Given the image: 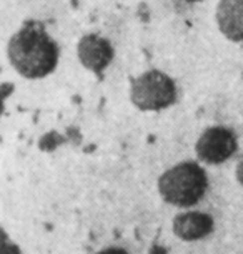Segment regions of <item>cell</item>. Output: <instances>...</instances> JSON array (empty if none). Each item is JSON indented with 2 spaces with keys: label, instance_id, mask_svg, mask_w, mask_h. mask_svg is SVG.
I'll return each instance as SVG.
<instances>
[{
  "label": "cell",
  "instance_id": "6da1fadb",
  "mask_svg": "<svg viewBox=\"0 0 243 254\" xmlns=\"http://www.w3.org/2000/svg\"><path fill=\"white\" fill-rule=\"evenodd\" d=\"M8 62L23 78L40 80L49 76L59 64V45L52 40L45 25L27 20L13 33L7 45Z\"/></svg>",
  "mask_w": 243,
  "mask_h": 254
},
{
  "label": "cell",
  "instance_id": "7a4b0ae2",
  "mask_svg": "<svg viewBox=\"0 0 243 254\" xmlns=\"http://www.w3.org/2000/svg\"><path fill=\"white\" fill-rule=\"evenodd\" d=\"M208 176L198 163L182 161L168 168L159 178V193L175 208H192L207 194Z\"/></svg>",
  "mask_w": 243,
  "mask_h": 254
},
{
  "label": "cell",
  "instance_id": "3957f363",
  "mask_svg": "<svg viewBox=\"0 0 243 254\" xmlns=\"http://www.w3.org/2000/svg\"><path fill=\"white\" fill-rule=\"evenodd\" d=\"M177 85L160 70H149L132 80L130 100L140 112H162L177 102Z\"/></svg>",
  "mask_w": 243,
  "mask_h": 254
},
{
  "label": "cell",
  "instance_id": "277c9868",
  "mask_svg": "<svg viewBox=\"0 0 243 254\" xmlns=\"http://www.w3.org/2000/svg\"><path fill=\"white\" fill-rule=\"evenodd\" d=\"M238 150L237 135L228 127L215 125L208 127L198 136L195 153L197 158L205 165H223L235 155Z\"/></svg>",
  "mask_w": 243,
  "mask_h": 254
},
{
  "label": "cell",
  "instance_id": "5b68a950",
  "mask_svg": "<svg viewBox=\"0 0 243 254\" xmlns=\"http://www.w3.org/2000/svg\"><path fill=\"white\" fill-rule=\"evenodd\" d=\"M79 60L88 71L102 75L113 60V47L105 37L97 33H87L79 40L77 45Z\"/></svg>",
  "mask_w": 243,
  "mask_h": 254
},
{
  "label": "cell",
  "instance_id": "8992f818",
  "mask_svg": "<svg viewBox=\"0 0 243 254\" xmlns=\"http://www.w3.org/2000/svg\"><path fill=\"white\" fill-rule=\"evenodd\" d=\"M215 229V219L203 211L187 209L178 213L171 221V231L182 241L193 243L208 238Z\"/></svg>",
  "mask_w": 243,
  "mask_h": 254
},
{
  "label": "cell",
  "instance_id": "52a82bcc",
  "mask_svg": "<svg viewBox=\"0 0 243 254\" xmlns=\"http://www.w3.org/2000/svg\"><path fill=\"white\" fill-rule=\"evenodd\" d=\"M215 20L218 30L230 42H243V0H220Z\"/></svg>",
  "mask_w": 243,
  "mask_h": 254
},
{
  "label": "cell",
  "instance_id": "ba28073f",
  "mask_svg": "<svg viewBox=\"0 0 243 254\" xmlns=\"http://www.w3.org/2000/svg\"><path fill=\"white\" fill-rule=\"evenodd\" d=\"M12 239L8 238V234H7V231L3 229L2 226H0V254H3L7 251L8 248L12 246Z\"/></svg>",
  "mask_w": 243,
  "mask_h": 254
},
{
  "label": "cell",
  "instance_id": "9c48e42d",
  "mask_svg": "<svg viewBox=\"0 0 243 254\" xmlns=\"http://www.w3.org/2000/svg\"><path fill=\"white\" fill-rule=\"evenodd\" d=\"M95 254H130L128 251H125L123 248H105V249H102V251H98V253H95Z\"/></svg>",
  "mask_w": 243,
  "mask_h": 254
},
{
  "label": "cell",
  "instance_id": "30bf717a",
  "mask_svg": "<svg viewBox=\"0 0 243 254\" xmlns=\"http://www.w3.org/2000/svg\"><path fill=\"white\" fill-rule=\"evenodd\" d=\"M235 175H237V181L243 186V156H242L240 160H238V163H237Z\"/></svg>",
  "mask_w": 243,
  "mask_h": 254
},
{
  "label": "cell",
  "instance_id": "8fae6325",
  "mask_svg": "<svg viewBox=\"0 0 243 254\" xmlns=\"http://www.w3.org/2000/svg\"><path fill=\"white\" fill-rule=\"evenodd\" d=\"M3 110H5V92L0 90V118L3 115Z\"/></svg>",
  "mask_w": 243,
  "mask_h": 254
},
{
  "label": "cell",
  "instance_id": "7c38bea8",
  "mask_svg": "<svg viewBox=\"0 0 243 254\" xmlns=\"http://www.w3.org/2000/svg\"><path fill=\"white\" fill-rule=\"evenodd\" d=\"M3 254H22V251H20V248H18L15 243H12V246L8 248Z\"/></svg>",
  "mask_w": 243,
  "mask_h": 254
},
{
  "label": "cell",
  "instance_id": "4fadbf2b",
  "mask_svg": "<svg viewBox=\"0 0 243 254\" xmlns=\"http://www.w3.org/2000/svg\"><path fill=\"white\" fill-rule=\"evenodd\" d=\"M183 2H187V3H197V2H202V0H183Z\"/></svg>",
  "mask_w": 243,
  "mask_h": 254
}]
</instances>
